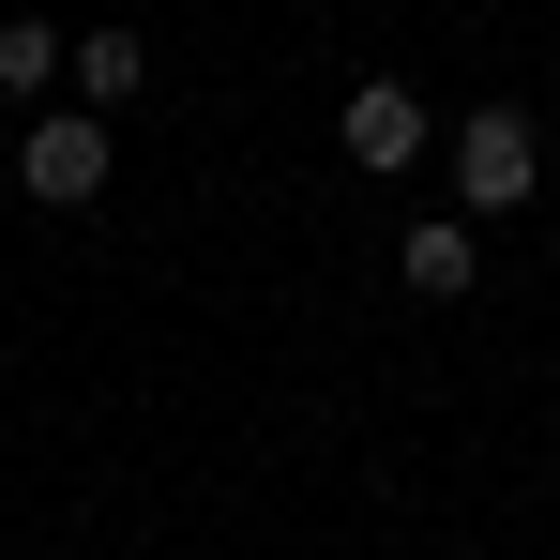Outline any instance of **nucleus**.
Wrapping results in <instances>:
<instances>
[{"label":"nucleus","instance_id":"6","mask_svg":"<svg viewBox=\"0 0 560 560\" xmlns=\"http://www.w3.org/2000/svg\"><path fill=\"white\" fill-rule=\"evenodd\" d=\"M137 92H152V46L137 31H77V106L106 121V106H137Z\"/></svg>","mask_w":560,"mask_h":560},{"label":"nucleus","instance_id":"1","mask_svg":"<svg viewBox=\"0 0 560 560\" xmlns=\"http://www.w3.org/2000/svg\"><path fill=\"white\" fill-rule=\"evenodd\" d=\"M106 167H121V137H106L92 106H46V121L15 137V197H46V212H92Z\"/></svg>","mask_w":560,"mask_h":560},{"label":"nucleus","instance_id":"2","mask_svg":"<svg viewBox=\"0 0 560 560\" xmlns=\"http://www.w3.org/2000/svg\"><path fill=\"white\" fill-rule=\"evenodd\" d=\"M530 183H546L530 106H469V121H455V197H469V212H530Z\"/></svg>","mask_w":560,"mask_h":560},{"label":"nucleus","instance_id":"7","mask_svg":"<svg viewBox=\"0 0 560 560\" xmlns=\"http://www.w3.org/2000/svg\"><path fill=\"white\" fill-rule=\"evenodd\" d=\"M0 197H15V152H0Z\"/></svg>","mask_w":560,"mask_h":560},{"label":"nucleus","instance_id":"5","mask_svg":"<svg viewBox=\"0 0 560 560\" xmlns=\"http://www.w3.org/2000/svg\"><path fill=\"white\" fill-rule=\"evenodd\" d=\"M469 273H485L469 212H424V228H409V303H469Z\"/></svg>","mask_w":560,"mask_h":560},{"label":"nucleus","instance_id":"3","mask_svg":"<svg viewBox=\"0 0 560 560\" xmlns=\"http://www.w3.org/2000/svg\"><path fill=\"white\" fill-rule=\"evenodd\" d=\"M334 137H349V167H424V152H440V121H424L409 77H364V92L334 106Z\"/></svg>","mask_w":560,"mask_h":560},{"label":"nucleus","instance_id":"4","mask_svg":"<svg viewBox=\"0 0 560 560\" xmlns=\"http://www.w3.org/2000/svg\"><path fill=\"white\" fill-rule=\"evenodd\" d=\"M46 92H77V31L15 15V31H0V106H31V121H46Z\"/></svg>","mask_w":560,"mask_h":560}]
</instances>
